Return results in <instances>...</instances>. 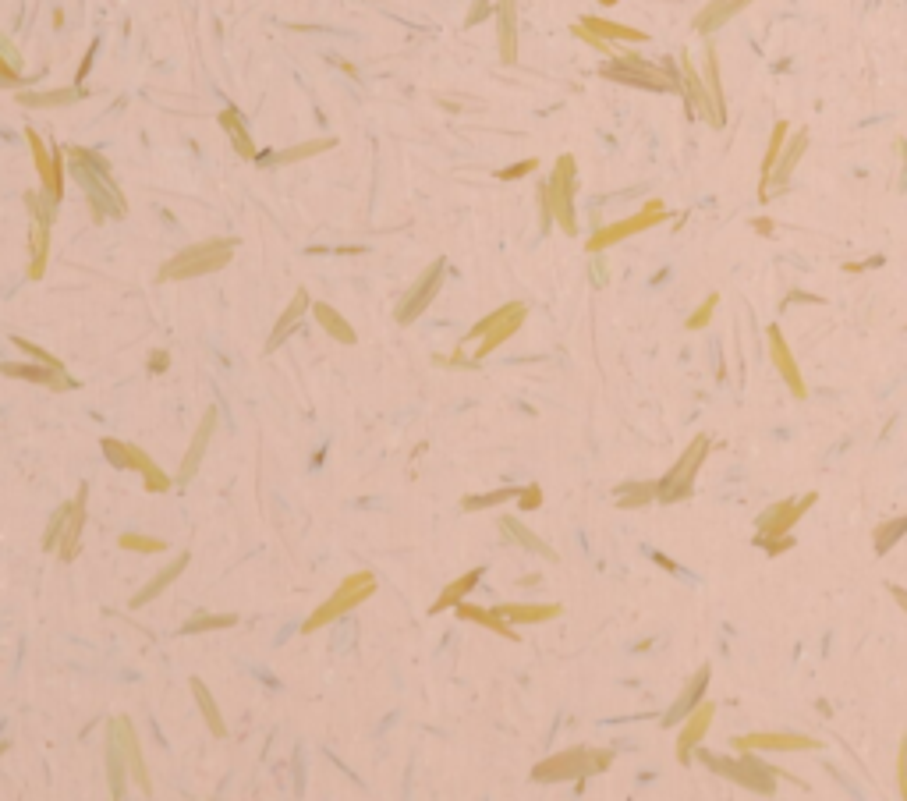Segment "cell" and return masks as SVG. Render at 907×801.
Listing matches in <instances>:
<instances>
[{"label":"cell","instance_id":"11","mask_svg":"<svg viewBox=\"0 0 907 801\" xmlns=\"http://www.w3.org/2000/svg\"><path fill=\"white\" fill-rule=\"evenodd\" d=\"M103 454H107V461L114 468H132V472H142L149 493H167L174 486L171 475L163 472V468H156V461L149 458L142 447L125 444V440H114V436H107V440H103Z\"/></svg>","mask_w":907,"mask_h":801},{"label":"cell","instance_id":"39","mask_svg":"<svg viewBox=\"0 0 907 801\" xmlns=\"http://www.w3.org/2000/svg\"><path fill=\"white\" fill-rule=\"evenodd\" d=\"M337 139H312V142H298V146H287L280 149L277 156H266V160H259V164H298V160H309V156L316 153H326V149H334Z\"/></svg>","mask_w":907,"mask_h":801},{"label":"cell","instance_id":"58","mask_svg":"<svg viewBox=\"0 0 907 801\" xmlns=\"http://www.w3.org/2000/svg\"><path fill=\"white\" fill-rule=\"evenodd\" d=\"M791 546H794V539H791V536H780V539H769V543H766V550H769V553H773V557H776V553H783V550H791Z\"/></svg>","mask_w":907,"mask_h":801},{"label":"cell","instance_id":"4","mask_svg":"<svg viewBox=\"0 0 907 801\" xmlns=\"http://www.w3.org/2000/svg\"><path fill=\"white\" fill-rule=\"evenodd\" d=\"M613 763V752L603 748H571V752L550 755L532 770V780L539 784H560V780H585L592 773L606 770Z\"/></svg>","mask_w":907,"mask_h":801},{"label":"cell","instance_id":"28","mask_svg":"<svg viewBox=\"0 0 907 801\" xmlns=\"http://www.w3.org/2000/svg\"><path fill=\"white\" fill-rule=\"evenodd\" d=\"M709 677H713V670H709V667H702L695 677H691V685L684 688L681 695H677V702H674V706H670V713L663 716V724H667V727H674L677 720H681V716H688L691 709H695L698 702H702V695H706V685H709Z\"/></svg>","mask_w":907,"mask_h":801},{"label":"cell","instance_id":"45","mask_svg":"<svg viewBox=\"0 0 907 801\" xmlns=\"http://www.w3.org/2000/svg\"><path fill=\"white\" fill-rule=\"evenodd\" d=\"M518 493H521V490H514V486H504V490L482 493V497H465V500H461V507H465V511H486V507L507 504V500H514Z\"/></svg>","mask_w":907,"mask_h":801},{"label":"cell","instance_id":"1","mask_svg":"<svg viewBox=\"0 0 907 801\" xmlns=\"http://www.w3.org/2000/svg\"><path fill=\"white\" fill-rule=\"evenodd\" d=\"M64 153H68L71 178L78 181V188L86 192V203L93 206V217L96 220L125 217L128 203H125V195H121V188H117L114 174H110L107 160L86 146H68Z\"/></svg>","mask_w":907,"mask_h":801},{"label":"cell","instance_id":"50","mask_svg":"<svg viewBox=\"0 0 907 801\" xmlns=\"http://www.w3.org/2000/svg\"><path fill=\"white\" fill-rule=\"evenodd\" d=\"M535 167H539V160H535V156H528V160H521V164L497 171V178H500V181H518V178H525V174H532Z\"/></svg>","mask_w":907,"mask_h":801},{"label":"cell","instance_id":"15","mask_svg":"<svg viewBox=\"0 0 907 801\" xmlns=\"http://www.w3.org/2000/svg\"><path fill=\"white\" fill-rule=\"evenodd\" d=\"M443 277H447V263L436 259V263L429 266V270L422 273L415 284H411V291L401 298V305H397V323H401V327L415 323V319H419L422 312L433 305V298L440 295V288H443Z\"/></svg>","mask_w":907,"mask_h":801},{"label":"cell","instance_id":"10","mask_svg":"<svg viewBox=\"0 0 907 801\" xmlns=\"http://www.w3.org/2000/svg\"><path fill=\"white\" fill-rule=\"evenodd\" d=\"M667 220H670V213H667V206H663V199H649V203H645L642 210L635 213V217L599 227V231L589 238V245H585V249H589V252H606L610 245L624 242V238H631V234L649 231V227H656V224H667Z\"/></svg>","mask_w":907,"mask_h":801},{"label":"cell","instance_id":"20","mask_svg":"<svg viewBox=\"0 0 907 801\" xmlns=\"http://www.w3.org/2000/svg\"><path fill=\"white\" fill-rule=\"evenodd\" d=\"M681 86H684V96H688L691 110H695L698 117H706L709 125L720 128V121H716V107H713V96H709L706 89V78L698 75L695 64H691L688 54H681Z\"/></svg>","mask_w":907,"mask_h":801},{"label":"cell","instance_id":"63","mask_svg":"<svg viewBox=\"0 0 907 801\" xmlns=\"http://www.w3.org/2000/svg\"><path fill=\"white\" fill-rule=\"evenodd\" d=\"M0 86H15V82H11V78H4V75H0Z\"/></svg>","mask_w":907,"mask_h":801},{"label":"cell","instance_id":"46","mask_svg":"<svg viewBox=\"0 0 907 801\" xmlns=\"http://www.w3.org/2000/svg\"><path fill=\"white\" fill-rule=\"evenodd\" d=\"M117 543H121V550H135V553H160L163 550V539L139 536V532H128V536H121Z\"/></svg>","mask_w":907,"mask_h":801},{"label":"cell","instance_id":"64","mask_svg":"<svg viewBox=\"0 0 907 801\" xmlns=\"http://www.w3.org/2000/svg\"><path fill=\"white\" fill-rule=\"evenodd\" d=\"M596 4H606V8H613V4H617V0H596Z\"/></svg>","mask_w":907,"mask_h":801},{"label":"cell","instance_id":"51","mask_svg":"<svg viewBox=\"0 0 907 801\" xmlns=\"http://www.w3.org/2000/svg\"><path fill=\"white\" fill-rule=\"evenodd\" d=\"M649 497H656V486H631V490H624L621 507H642Z\"/></svg>","mask_w":907,"mask_h":801},{"label":"cell","instance_id":"25","mask_svg":"<svg viewBox=\"0 0 907 801\" xmlns=\"http://www.w3.org/2000/svg\"><path fill=\"white\" fill-rule=\"evenodd\" d=\"M805 149H808V132L801 128V132H794V139H787V146H783L780 164H776L773 178H769V195H773V192H783V188H787V181H791L794 167L801 164V156H805Z\"/></svg>","mask_w":907,"mask_h":801},{"label":"cell","instance_id":"55","mask_svg":"<svg viewBox=\"0 0 907 801\" xmlns=\"http://www.w3.org/2000/svg\"><path fill=\"white\" fill-rule=\"evenodd\" d=\"M61 522H64V507L50 518L47 536H43V550H57V539H61Z\"/></svg>","mask_w":907,"mask_h":801},{"label":"cell","instance_id":"59","mask_svg":"<svg viewBox=\"0 0 907 801\" xmlns=\"http://www.w3.org/2000/svg\"><path fill=\"white\" fill-rule=\"evenodd\" d=\"M167 362H171V358H167V351H156V355L149 358V369H153V373H163V369H167Z\"/></svg>","mask_w":907,"mask_h":801},{"label":"cell","instance_id":"23","mask_svg":"<svg viewBox=\"0 0 907 801\" xmlns=\"http://www.w3.org/2000/svg\"><path fill=\"white\" fill-rule=\"evenodd\" d=\"M213 429H217V408H210V412L202 415L199 429H195V436H192V447H188L185 461H181V468H178V479H181V483H188V479H192V475L199 472L202 458H206V451H210Z\"/></svg>","mask_w":907,"mask_h":801},{"label":"cell","instance_id":"30","mask_svg":"<svg viewBox=\"0 0 907 801\" xmlns=\"http://www.w3.org/2000/svg\"><path fill=\"white\" fill-rule=\"evenodd\" d=\"M220 128L227 132V139H231L234 153L245 156V160H259V149L256 142H252L249 128H245V121H241V114L234 107H227L224 114H220Z\"/></svg>","mask_w":907,"mask_h":801},{"label":"cell","instance_id":"40","mask_svg":"<svg viewBox=\"0 0 907 801\" xmlns=\"http://www.w3.org/2000/svg\"><path fill=\"white\" fill-rule=\"evenodd\" d=\"M192 695H195V702H199V709H202V720H206V727H210V731H213V738H227V724H224V716H220L217 702H213V695L206 692V685H202L199 677H192Z\"/></svg>","mask_w":907,"mask_h":801},{"label":"cell","instance_id":"37","mask_svg":"<svg viewBox=\"0 0 907 801\" xmlns=\"http://www.w3.org/2000/svg\"><path fill=\"white\" fill-rule=\"evenodd\" d=\"M582 25L589 32H596V36H603V39H621V43H645V32L642 29H631V25H621V22H610V18H596V15H589V18H582Z\"/></svg>","mask_w":907,"mask_h":801},{"label":"cell","instance_id":"61","mask_svg":"<svg viewBox=\"0 0 907 801\" xmlns=\"http://www.w3.org/2000/svg\"><path fill=\"white\" fill-rule=\"evenodd\" d=\"M890 592H893V596H897V603H900V607L907 610V592H904V589H897V585H890Z\"/></svg>","mask_w":907,"mask_h":801},{"label":"cell","instance_id":"32","mask_svg":"<svg viewBox=\"0 0 907 801\" xmlns=\"http://www.w3.org/2000/svg\"><path fill=\"white\" fill-rule=\"evenodd\" d=\"M312 316H316V323L326 330V337H334V341H341V344H355L358 341L355 327H351L348 319H344L341 312L334 309V305L316 302V305H312Z\"/></svg>","mask_w":907,"mask_h":801},{"label":"cell","instance_id":"7","mask_svg":"<svg viewBox=\"0 0 907 801\" xmlns=\"http://www.w3.org/2000/svg\"><path fill=\"white\" fill-rule=\"evenodd\" d=\"M373 592H376L373 571H355V575H348L334 592H330V599H326L323 607H319L316 614H312L309 621L302 624V631H305V635H312V631L326 628V624L337 621V617L351 614V610H355L358 603H365V599L373 596Z\"/></svg>","mask_w":907,"mask_h":801},{"label":"cell","instance_id":"41","mask_svg":"<svg viewBox=\"0 0 907 801\" xmlns=\"http://www.w3.org/2000/svg\"><path fill=\"white\" fill-rule=\"evenodd\" d=\"M107 770H110V794H114V798H121V794H125V770H128V763H125V755H121V745H117L114 734H110V741H107Z\"/></svg>","mask_w":907,"mask_h":801},{"label":"cell","instance_id":"14","mask_svg":"<svg viewBox=\"0 0 907 801\" xmlns=\"http://www.w3.org/2000/svg\"><path fill=\"white\" fill-rule=\"evenodd\" d=\"M815 500H819L815 493H805V497H798V500L787 497V500H780V504L766 507V514H759V536H755V543L766 546L769 539L787 536V532L805 518V511L815 504Z\"/></svg>","mask_w":907,"mask_h":801},{"label":"cell","instance_id":"34","mask_svg":"<svg viewBox=\"0 0 907 801\" xmlns=\"http://www.w3.org/2000/svg\"><path fill=\"white\" fill-rule=\"evenodd\" d=\"M185 568H188V553H181V557H178V560H171V564H167V568H163L160 575L153 578V582H146V585H142V592L132 599V607L139 610V607H146V603H153V599L160 596V592L167 589V585H174V582H178V575H181V571H185Z\"/></svg>","mask_w":907,"mask_h":801},{"label":"cell","instance_id":"62","mask_svg":"<svg viewBox=\"0 0 907 801\" xmlns=\"http://www.w3.org/2000/svg\"><path fill=\"white\" fill-rule=\"evenodd\" d=\"M904 185H907V146H904Z\"/></svg>","mask_w":907,"mask_h":801},{"label":"cell","instance_id":"6","mask_svg":"<svg viewBox=\"0 0 907 801\" xmlns=\"http://www.w3.org/2000/svg\"><path fill=\"white\" fill-rule=\"evenodd\" d=\"M606 78L613 82H624V86H638V89H656V93H684L681 78L670 68H659L652 61H642L635 54H617L610 64L603 68Z\"/></svg>","mask_w":907,"mask_h":801},{"label":"cell","instance_id":"54","mask_svg":"<svg viewBox=\"0 0 907 801\" xmlns=\"http://www.w3.org/2000/svg\"><path fill=\"white\" fill-rule=\"evenodd\" d=\"M518 500H521V507H525V511H539V507H543V490H539L535 483H528L525 490L518 493Z\"/></svg>","mask_w":907,"mask_h":801},{"label":"cell","instance_id":"35","mask_svg":"<svg viewBox=\"0 0 907 801\" xmlns=\"http://www.w3.org/2000/svg\"><path fill=\"white\" fill-rule=\"evenodd\" d=\"M702 78H706V89L713 96V107H716V121L720 128L727 125V96H723V82H720V57H716V47L709 43L706 47V68H702Z\"/></svg>","mask_w":907,"mask_h":801},{"label":"cell","instance_id":"2","mask_svg":"<svg viewBox=\"0 0 907 801\" xmlns=\"http://www.w3.org/2000/svg\"><path fill=\"white\" fill-rule=\"evenodd\" d=\"M574 188H578V164L574 156L564 153L553 164L550 181L543 185L539 199H543V220L546 224H560L564 234H578V217H574Z\"/></svg>","mask_w":907,"mask_h":801},{"label":"cell","instance_id":"48","mask_svg":"<svg viewBox=\"0 0 907 801\" xmlns=\"http://www.w3.org/2000/svg\"><path fill=\"white\" fill-rule=\"evenodd\" d=\"M571 32H574V36H578V39H582V43H589L592 50H599V54H606V57H617V54H613V43H610V39H603V36H596V32H589L582 22H578V25H571Z\"/></svg>","mask_w":907,"mask_h":801},{"label":"cell","instance_id":"8","mask_svg":"<svg viewBox=\"0 0 907 801\" xmlns=\"http://www.w3.org/2000/svg\"><path fill=\"white\" fill-rule=\"evenodd\" d=\"M25 203H29V245H32L29 280H43L50 259V224H54L57 203L43 192H29Z\"/></svg>","mask_w":907,"mask_h":801},{"label":"cell","instance_id":"49","mask_svg":"<svg viewBox=\"0 0 907 801\" xmlns=\"http://www.w3.org/2000/svg\"><path fill=\"white\" fill-rule=\"evenodd\" d=\"M11 341H15V344H18V348H22V351H29V355H32V358H36V362H43V366H54V369H64V362H61V358H54V355H50V351L36 348V344H32V341H25V337H11Z\"/></svg>","mask_w":907,"mask_h":801},{"label":"cell","instance_id":"56","mask_svg":"<svg viewBox=\"0 0 907 801\" xmlns=\"http://www.w3.org/2000/svg\"><path fill=\"white\" fill-rule=\"evenodd\" d=\"M0 54L8 57V64H11V68H15V71H22V54H18V47H15V43H11L8 36H4V32H0Z\"/></svg>","mask_w":907,"mask_h":801},{"label":"cell","instance_id":"17","mask_svg":"<svg viewBox=\"0 0 907 801\" xmlns=\"http://www.w3.org/2000/svg\"><path fill=\"white\" fill-rule=\"evenodd\" d=\"M86 497L89 486H78L75 500L64 504V522H61V539H57V553L61 560H75L82 550V529H86Z\"/></svg>","mask_w":907,"mask_h":801},{"label":"cell","instance_id":"22","mask_svg":"<svg viewBox=\"0 0 907 801\" xmlns=\"http://www.w3.org/2000/svg\"><path fill=\"white\" fill-rule=\"evenodd\" d=\"M114 738H117V745H121V755H125V763H128V770H132L135 784L142 787V794H149L146 759H142V748H139V738H135V727L128 724L125 716H117V720H114Z\"/></svg>","mask_w":907,"mask_h":801},{"label":"cell","instance_id":"42","mask_svg":"<svg viewBox=\"0 0 907 801\" xmlns=\"http://www.w3.org/2000/svg\"><path fill=\"white\" fill-rule=\"evenodd\" d=\"M238 614H199L192 621L181 624V635H199V631H217V628H234Z\"/></svg>","mask_w":907,"mask_h":801},{"label":"cell","instance_id":"36","mask_svg":"<svg viewBox=\"0 0 907 801\" xmlns=\"http://www.w3.org/2000/svg\"><path fill=\"white\" fill-rule=\"evenodd\" d=\"M500 529H504V536L511 539V543L525 546V550H528V553H535V557L557 560V553H553V546H546L543 539L535 536L532 529H525V525H521L518 518H500Z\"/></svg>","mask_w":907,"mask_h":801},{"label":"cell","instance_id":"43","mask_svg":"<svg viewBox=\"0 0 907 801\" xmlns=\"http://www.w3.org/2000/svg\"><path fill=\"white\" fill-rule=\"evenodd\" d=\"M78 89H54V93H22L18 100L25 107H64V103H75L78 100Z\"/></svg>","mask_w":907,"mask_h":801},{"label":"cell","instance_id":"26","mask_svg":"<svg viewBox=\"0 0 907 801\" xmlns=\"http://www.w3.org/2000/svg\"><path fill=\"white\" fill-rule=\"evenodd\" d=\"M752 0H709L706 8L695 15V32H702V36H709V32L723 29V25L730 22L734 15H741V11L748 8Z\"/></svg>","mask_w":907,"mask_h":801},{"label":"cell","instance_id":"24","mask_svg":"<svg viewBox=\"0 0 907 801\" xmlns=\"http://www.w3.org/2000/svg\"><path fill=\"white\" fill-rule=\"evenodd\" d=\"M305 312H312V302H309V291L305 288H298L295 291V298L287 302V309H284V316L273 323V330H270V341H266V351H277L280 344L287 341V337L295 334L298 330V323L305 319Z\"/></svg>","mask_w":907,"mask_h":801},{"label":"cell","instance_id":"27","mask_svg":"<svg viewBox=\"0 0 907 801\" xmlns=\"http://www.w3.org/2000/svg\"><path fill=\"white\" fill-rule=\"evenodd\" d=\"M497 25H500V61H518V0H500L497 4Z\"/></svg>","mask_w":907,"mask_h":801},{"label":"cell","instance_id":"12","mask_svg":"<svg viewBox=\"0 0 907 801\" xmlns=\"http://www.w3.org/2000/svg\"><path fill=\"white\" fill-rule=\"evenodd\" d=\"M702 763L713 766V770L723 773V777L737 780V784L748 787V791H755V794H773L776 791V784H773L776 773L766 770V763H755L748 752H737V759H723V755L702 752Z\"/></svg>","mask_w":907,"mask_h":801},{"label":"cell","instance_id":"44","mask_svg":"<svg viewBox=\"0 0 907 801\" xmlns=\"http://www.w3.org/2000/svg\"><path fill=\"white\" fill-rule=\"evenodd\" d=\"M904 536H907V514H900V518H893V522H883L876 529V553L893 550V543H900Z\"/></svg>","mask_w":907,"mask_h":801},{"label":"cell","instance_id":"29","mask_svg":"<svg viewBox=\"0 0 907 801\" xmlns=\"http://www.w3.org/2000/svg\"><path fill=\"white\" fill-rule=\"evenodd\" d=\"M787 139H791V125H787V121H776L773 135H769V149H766V156H762V181H759L762 203L769 199V178H773L776 164H780V153H783V146H787Z\"/></svg>","mask_w":907,"mask_h":801},{"label":"cell","instance_id":"52","mask_svg":"<svg viewBox=\"0 0 907 801\" xmlns=\"http://www.w3.org/2000/svg\"><path fill=\"white\" fill-rule=\"evenodd\" d=\"M897 791L900 798H907V731L900 738V752H897Z\"/></svg>","mask_w":907,"mask_h":801},{"label":"cell","instance_id":"53","mask_svg":"<svg viewBox=\"0 0 907 801\" xmlns=\"http://www.w3.org/2000/svg\"><path fill=\"white\" fill-rule=\"evenodd\" d=\"M589 277H592V284H596V288H603L606 280H610V266H606L603 252H592V263H589Z\"/></svg>","mask_w":907,"mask_h":801},{"label":"cell","instance_id":"21","mask_svg":"<svg viewBox=\"0 0 907 801\" xmlns=\"http://www.w3.org/2000/svg\"><path fill=\"white\" fill-rule=\"evenodd\" d=\"M0 373L4 376H15V380H29V383H39V387H50V390H71L75 387V380H71L64 369H54V366H29V362H0Z\"/></svg>","mask_w":907,"mask_h":801},{"label":"cell","instance_id":"19","mask_svg":"<svg viewBox=\"0 0 907 801\" xmlns=\"http://www.w3.org/2000/svg\"><path fill=\"white\" fill-rule=\"evenodd\" d=\"M766 341H769V358H773L776 373L783 376V383L791 387L794 397H808V387H805V376H801V366L794 362L791 348H787V341H783L780 327H769L766 330Z\"/></svg>","mask_w":907,"mask_h":801},{"label":"cell","instance_id":"13","mask_svg":"<svg viewBox=\"0 0 907 801\" xmlns=\"http://www.w3.org/2000/svg\"><path fill=\"white\" fill-rule=\"evenodd\" d=\"M25 139H29V149H32V160H36V174H39V192L50 195L54 203H61L64 195V149H54L50 153L47 142H43V135L36 132V128H29L25 132Z\"/></svg>","mask_w":907,"mask_h":801},{"label":"cell","instance_id":"60","mask_svg":"<svg viewBox=\"0 0 907 801\" xmlns=\"http://www.w3.org/2000/svg\"><path fill=\"white\" fill-rule=\"evenodd\" d=\"M0 75H4V78H11V82H18V75H22V71H15V68H11V64H8V57L0 54Z\"/></svg>","mask_w":907,"mask_h":801},{"label":"cell","instance_id":"9","mask_svg":"<svg viewBox=\"0 0 907 801\" xmlns=\"http://www.w3.org/2000/svg\"><path fill=\"white\" fill-rule=\"evenodd\" d=\"M709 447H713L709 436H695V440L684 447L681 458H677V465L670 468V472L663 475V483L656 486V497L663 500V504H674V500L688 497L691 486H695L698 468H702V461H706V454H709Z\"/></svg>","mask_w":907,"mask_h":801},{"label":"cell","instance_id":"33","mask_svg":"<svg viewBox=\"0 0 907 801\" xmlns=\"http://www.w3.org/2000/svg\"><path fill=\"white\" fill-rule=\"evenodd\" d=\"M507 621L514 624H543L560 617V603H507V607H497Z\"/></svg>","mask_w":907,"mask_h":801},{"label":"cell","instance_id":"3","mask_svg":"<svg viewBox=\"0 0 907 801\" xmlns=\"http://www.w3.org/2000/svg\"><path fill=\"white\" fill-rule=\"evenodd\" d=\"M234 238H213V242H199L188 245L185 252H178L174 259H167L160 270L163 280H195L206 277V273H217L231 263L234 256Z\"/></svg>","mask_w":907,"mask_h":801},{"label":"cell","instance_id":"16","mask_svg":"<svg viewBox=\"0 0 907 801\" xmlns=\"http://www.w3.org/2000/svg\"><path fill=\"white\" fill-rule=\"evenodd\" d=\"M734 752H815L819 741L808 734H791V731H762V734H741L730 741Z\"/></svg>","mask_w":907,"mask_h":801},{"label":"cell","instance_id":"5","mask_svg":"<svg viewBox=\"0 0 907 801\" xmlns=\"http://www.w3.org/2000/svg\"><path fill=\"white\" fill-rule=\"evenodd\" d=\"M525 316H528V305L525 302H507V305H500L497 312L482 316L479 323L468 330V341L479 344V348H475V362L489 358L493 351L500 348V344L511 341V337L518 334L521 327H525Z\"/></svg>","mask_w":907,"mask_h":801},{"label":"cell","instance_id":"38","mask_svg":"<svg viewBox=\"0 0 907 801\" xmlns=\"http://www.w3.org/2000/svg\"><path fill=\"white\" fill-rule=\"evenodd\" d=\"M479 582H482V568H472L468 575H461L458 582H450L447 589L440 592V599H436L433 607H429V614H440V610L458 607V603L468 596V592H475V585H479Z\"/></svg>","mask_w":907,"mask_h":801},{"label":"cell","instance_id":"47","mask_svg":"<svg viewBox=\"0 0 907 801\" xmlns=\"http://www.w3.org/2000/svg\"><path fill=\"white\" fill-rule=\"evenodd\" d=\"M716 305H720V295L713 291V295H709L706 302L698 305V309L688 316V330H706V327H709V319H713V312H716Z\"/></svg>","mask_w":907,"mask_h":801},{"label":"cell","instance_id":"57","mask_svg":"<svg viewBox=\"0 0 907 801\" xmlns=\"http://www.w3.org/2000/svg\"><path fill=\"white\" fill-rule=\"evenodd\" d=\"M489 11H497V8H493V4H489V0H475V8H472V11H468L465 25H479V22H482V18H486V15H489Z\"/></svg>","mask_w":907,"mask_h":801},{"label":"cell","instance_id":"18","mask_svg":"<svg viewBox=\"0 0 907 801\" xmlns=\"http://www.w3.org/2000/svg\"><path fill=\"white\" fill-rule=\"evenodd\" d=\"M713 720H716V702H709V699H702L688 716H684L681 734H677V759H681V763H688L691 752L702 745V738L709 734Z\"/></svg>","mask_w":907,"mask_h":801},{"label":"cell","instance_id":"31","mask_svg":"<svg viewBox=\"0 0 907 801\" xmlns=\"http://www.w3.org/2000/svg\"><path fill=\"white\" fill-rule=\"evenodd\" d=\"M458 617H461V621H475V624H482V628L497 631L500 638H511V642H518V631L507 624V617L500 614V610L472 607V603H465V599H461V603H458Z\"/></svg>","mask_w":907,"mask_h":801}]
</instances>
